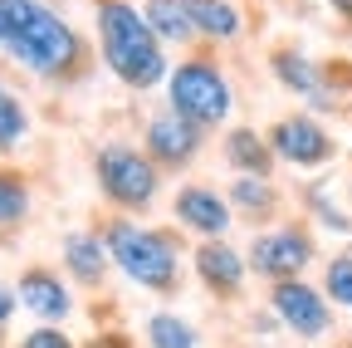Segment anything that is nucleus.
Masks as SVG:
<instances>
[{
    "label": "nucleus",
    "instance_id": "22",
    "mask_svg": "<svg viewBox=\"0 0 352 348\" xmlns=\"http://www.w3.org/2000/svg\"><path fill=\"white\" fill-rule=\"evenodd\" d=\"M323 294H328L333 309H352V250L333 255L323 265Z\"/></svg>",
    "mask_w": 352,
    "mask_h": 348
},
{
    "label": "nucleus",
    "instance_id": "26",
    "mask_svg": "<svg viewBox=\"0 0 352 348\" xmlns=\"http://www.w3.org/2000/svg\"><path fill=\"white\" fill-rule=\"evenodd\" d=\"M88 348H132V338H127V334H118V329H108V334H98Z\"/></svg>",
    "mask_w": 352,
    "mask_h": 348
},
{
    "label": "nucleus",
    "instance_id": "20",
    "mask_svg": "<svg viewBox=\"0 0 352 348\" xmlns=\"http://www.w3.org/2000/svg\"><path fill=\"white\" fill-rule=\"evenodd\" d=\"M147 348H201V334L182 314H152L147 319Z\"/></svg>",
    "mask_w": 352,
    "mask_h": 348
},
{
    "label": "nucleus",
    "instance_id": "11",
    "mask_svg": "<svg viewBox=\"0 0 352 348\" xmlns=\"http://www.w3.org/2000/svg\"><path fill=\"white\" fill-rule=\"evenodd\" d=\"M171 216H176V226H182V231H191V236H201V240H226V231H230V221H235L226 192H215V187H206V182L176 187Z\"/></svg>",
    "mask_w": 352,
    "mask_h": 348
},
{
    "label": "nucleus",
    "instance_id": "4",
    "mask_svg": "<svg viewBox=\"0 0 352 348\" xmlns=\"http://www.w3.org/2000/svg\"><path fill=\"white\" fill-rule=\"evenodd\" d=\"M166 108L182 113L186 123H196L201 133H210V127L226 123L230 108H235V89H230L226 69H220V59L206 54V50L186 54L166 74Z\"/></svg>",
    "mask_w": 352,
    "mask_h": 348
},
{
    "label": "nucleus",
    "instance_id": "9",
    "mask_svg": "<svg viewBox=\"0 0 352 348\" xmlns=\"http://www.w3.org/2000/svg\"><path fill=\"white\" fill-rule=\"evenodd\" d=\"M270 314L298 334V338H328L333 334V304L318 285H308V280H279L270 285Z\"/></svg>",
    "mask_w": 352,
    "mask_h": 348
},
{
    "label": "nucleus",
    "instance_id": "12",
    "mask_svg": "<svg viewBox=\"0 0 352 348\" xmlns=\"http://www.w3.org/2000/svg\"><path fill=\"white\" fill-rule=\"evenodd\" d=\"M15 299L39 319V324H64L74 314V289L59 270L50 265H25L20 280H15Z\"/></svg>",
    "mask_w": 352,
    "mask_h": 348
},
{
    "label": "nucleus",
    "instance_id": "14",
    "mask_svg": "<svg viewBox=\"0 0 352 348\" xmlns=\"http://www.w3.org/2000/svg\"><path fill=\"white\" fill-rule=\"evenodd\" d=\"M108 265H113V260H108V245H103L98 231H69L64 236V270H69L74 285L98 289L108 280Z\"/></svg>",
    "mask_w": 352,
    "mask_h": 348
},
{
    "label": "nucleus",
    "instance_id": "3",
    "mask_svg": "<svg viewBox=\"0 0 352 348\" xmlns=\"http://www.w3.org/2000/svg\"><path fill=\"white\" fill-rule=\"evenodd\" d=\"M103 245H108V260L152 294H176L182 289V240L171 231H157V226H142L132 216H113L103 221Z\"/></svg>",
    "mask_w": 352,
    "mask_h": 348
},
{
    "label": "nucleus",
    "instance_id": "6",
    "mask_svg": "<svg viewBox=\"0 0 352 348\" xmlns=\"http://www.w3.org/2000/svg\"><path fill=\"white\" fill-rule=\"evenodd\" d=\"M270 74L284 83L294 99H303L308 108H318V113L342 108V94L352 89V69H342V64H318L314 54H303V50H294V45H274V50H270Z\"/></svg>",
    "mask_w": 352,
    "mask_h": 348
},
{
    "label": "nucleus",
    "instance_id": "21",
    "mask_svg": "<svg viewBox=\"0 0 352 348\" xmlns=\"http://www.w3.org/2000/svg\"><path fill=\"white\" fill-rule=\"evenodd\" d=\"M25 138H30V113L6 83H0V152H15Z\"/></svg>",
    "mask_w": 352,
    "mask_h": 348
},
{
    "label": "nucleus",
    "instance_id": "25",
    "mask_svg": "<svg viewBox=\"0 0 352 348\" xmlns=\"http://www.w3.org/2000/svg\"><path fill=\"white\" fill-rule=\"evenodd\" d=\"M15 289L10 285H0V338H6V329H10V319H15Z\"/></svg>",
    "mask_w": 352,
    "mask_h": 348
},
{
    "label": "nucleus",
    "instance_id": "19",
    "mask_svg": "<svg viewBox=\"0 0 352 348\" xmlns=\"http://www.w3.org/2000/svg\"><path fill=\"white\" fill-rule=\"evenodd\" d=\"M30 221V177L20 167H0V236Z\"/></svg>",
    "mask_w": 352,
    "mask_h": 348
},
{
    "label": "nucleus",
    "instance_id": "1",
    "mask_svg": "<svg viewBox=\"0 0 352 348\" xmlns=\"http://www.w3.org/2000/svg\"><path fill=\"white\" fill-rule=\"evenodd\" d=\"M0 54L44 83H74L88 74L83 34L44 0H0Z\"/></svg>",
    "mask_w": 352,
    "mask_h": 348
},
{
    "label": "nucleus",
    "instance_id": "24",
    "mask_svg": "<svg viewBox=\"0 0 352 348\" xmlns=\"http://www.w3.org/2000/svg\"><path fill=\"white\" fill-rule=\"evenodd\" d=\"M20 348H78L64 329H54V324H39V329H30L25 338H20Z\"/></svg>",
    "mask_w": 352,
    "mask_h": 348
},
{
    "label": "nucleus",
    "instance_id": "27",
    "mask_svg": "<svg viewBox=\"0 0 352 348\" xmlns=\"http://www.w3.org/2000/svg\"><path fill=\"white\" fill-rule=\"evenodd\" d=\"M328 10H333V15H342V20L352 25V0H328Z\"/></svg>",
    "mask_w": 352,
    "mask_h": 348
},
{
    "label": "nucleus",
    "instance_id": "15",
    "mask_svg": "<svg viewBox=\"0 0 352 348\" xmlns=\"http://www.w3.org/2000/svg\"><path fill=\"white\" fill-rule=\"evenodd\" d=\"M186 15L196 25V39H210V45H230L245 34V15L235 0H186Z\"/></svg>",
    "mask_w": 352,
    "mask_h": 348
},
{
    "label": "nucleus",
    "instance_id": "18",
    "mask_svg": "<svg viewBox=\"0 0 352 348\" xmlns=\"http://www.w3.org/2000/svg\"><path fill=\"white\" fill-rule=\"evenodd\" d=\"M138 10L162 45H196V25L186 15V0H138Z\"/></svg>",
    "mask_w": 352,
    "mask_h": 348
},
{
    "label": "nucleus",
    "instance_id": "13",
    "mask_svg": "<svg viewBox=\"0 0 352 348\" xmlns=\"http://www.w3.org/2000/svg\"><path fill=\"white\" fill-rule=\"evenodd\" d=\"M191 270H196V280H201L215 299H240V294H245V280H250L245 255H240L230 240H201V245L191 250Z\"/></svg>",
    "mask_w": 352,
    "mask_h": 348
},
{
    "label": "nucleus",
    "instance_id": "16",
    "mask_svg": "<svg viewBox=\"0 0 352 348\" xmlns=\"http://www.w3.org/2000/svg\"><path fill=\"white\" fill-rule=\"evenodd\" d=\"M226 162L235 177H270L274 172V152H270V138L259 127H230L226 133Z\"/></svg>",
    "mask_w": 352,
    "mask_h": 348
},
{
    "label": "nucleus",
    "instance_id": "28",
    "mask_svg": "<svg viewBox=\"0 0 352 348\" xmlns=\"http://www.w3.org/2000/svg\"><path fill=\"white\" fill-rule=\"evenodd\" d=\"M347 206H352V177H347Z\"/></svg>",
    "mask_w": 352,
    "mask_h": 348
},
{
    "label": "nucleus",
    "instance_id": "10",
    "mask_svg": "<svg viewBox=\"0 0 352 348\" xmlns=\"http://www.w3.org/2000/svg\"><path fill=\"white\" fill-rule=\"evenodd\" d=\"M201 147H206V133H201L196 123H186L182 113H171V108L152 113L147 127H142V152L157 162V172H182V167H191V162L201 157Z\"/></svg>",
    "mask_w": 352,
    "mask_h": 348
},
{
    "label": "nucleus",
    "instance_id": "17",
    "mask_svg": "<svg viewBox=\"0 0 352 348\" xmlns=\"http://www.w3.org/2000/svg\"><path fill=\"white\" fill-rule=\"evenodd\" d=\"M226 201H230L235 216H245V221H254V226L274 221L279 206H284V196H279V187L270 177H235L230 192H226Z\"/></svg>",
    "mask_w": 352,
    "mask_h": 348
},
{
    "label": "nucleus",
    "instance_id": "2",
    "mask_svg": "<svg viewBox=\"0 0 352 348\" xmlns=\"http://www.w3.org/2000/svg\"><path fill=\"white\" fill-rule=\"evenodd\" d=\"M94 30H98V59L108 74L132 94H152L171 74L166 45L142 20L138 0H94Z\"/></svg>",
    "mask_w": 352,
    "mask_h": 348
},
{
    "label": "nucleus",
    "instance_id": "5",
    "mask_svg": "<svg viewBox=\"0 0 352 348\" xmlns=\"http://www.w3.org/2000/svg\"><path fill=\"white\" fill-rule=\"evenodd\" d=\"M94 182L103 192L108 206L118 211H147L162 192V172L157 162L142 152V147H132V143H103L94 152Z\"/></svg>",
    "mask_w": 352,
    "mask_h": 348
},
{
    "label": "nucleus",
    "instance_id": "8",
    "mask_svg": "<svg viewBox=\"0 0 352 348\" xmlns=\"http://www.w3.org/2000/svg\"><path fill=\"white\" fill-rule=\"evenodd\" d=\"M270 152L274 162H289V167H303V172H314V167H328L338 157V138L328 133V127L314 118V113H284L270 123Z\"/></svg>",
    "mask_w": 352,
    "mask_h": 348
},
{
    "label": "nucleus",
    "instance_id": "23",
    "mask_svg": "<svg viewBox=\"0 0 352 348\" xmlns=\"http://www.w3.org/2000/svg\"><path fill=\"white\" fill-rule=\"evenodd\" d=\"M303 196H308V206H314V221H318V226H328V231H338V236H347V231H352V211H342V206L328 196V187H318V182H314Z\"/></svg>",
    "mask_w": 352,
    "mask_h": 348
},
{
    "label": "nucleus",
    "instance_id": "7",
    "mask_svg": "<svg viewBox=\"0 0 352 348\" xmlns=\"http://www.w3.org/2000/svg\"><path fill=\"white\" fill-rule=\"evenodd\" d=\"M314 260H318V240H314V231L303 221H279L270 231H259L250 240V250H245V265L259 280H270V285L303 280V270L314 265Z\"/></svg>",
    "mask_w": 352,
    "mask_h": 348
}]
</instances>
